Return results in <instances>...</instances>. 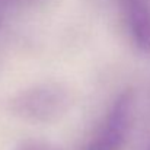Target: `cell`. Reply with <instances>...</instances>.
Instances as JSON below:
<instances>
[{"instance_id":"cell-1","label":"cell","mask_w":150,"mask_h":150,"mask_svg":"<svg viewBox=\"0 0 150 150\" xmlns=\"http://www.w3.org/2000/svg\"><path fill=\"white\" fill-rule=\"evenodd\" d=\"M134 118V95L122 92L106 112L85 150H122Z\"/></svg>"},{"instance_id":"cell-2","label":"cell","mask_w":150,"mask_h":150,"mask_svg":"<svg viewBox=\"0 0 150 150\" xmlns=\"http://www.w3.org/2000/svg\"><path fill=\"white\" fill-rule=\"evenodd\" d=\"M69 96L55 85H41L25 91L15 102V111L35 121H50L66 111Z\"/></svg>"},{"instance_id":"cell-3","label":"cell","mask_w":150,"mask_h":150,"mask_svg":"<svg viewBox=\"0 0 150 150\" xmlns=\"http://www.w3.org/2000/svg\"><path fill=\"white\" fill-rule=\"evenodd\" d=\"M120 7L133 44L150 54V0H120Z\"/></svg>"},{"instance_id":"cell-4","label":"cell","mask_w":150,"mask_h":150,"mask_svg":"<svg viewBox=\"0 0 150 150\" xmlns=\"http://www.w3.org/2000/svg\"><path fill=\"white\" fill-rule=\"evenodd\" d=\"M19 150H55L51 146H47L44 143H28L23 147H21Z\"/></svg>"}]
</instances>
